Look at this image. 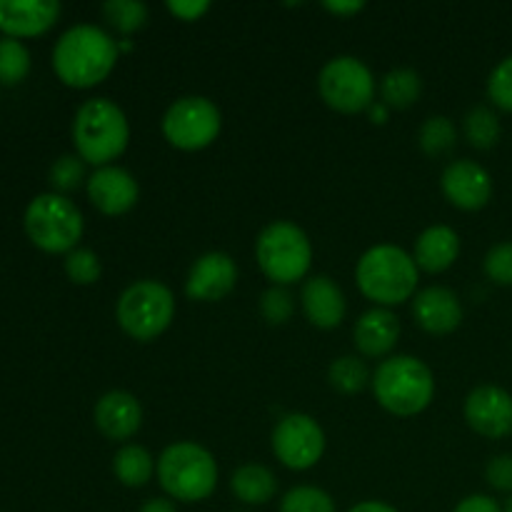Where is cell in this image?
I'll return each mask as SVG.
<instances>
[{
  "mask_svg": "<svg viewBox=\"0 0 512 512\" xmlns=\"http://www.w3.org/2000/svg\"><path fill=\"white\" fill-rule=\"evenodd\" d=\"M120 58L113 35L90 23L73 25L58 38L53 48V70L68 88L88 90L113 73Z\"/></svg>",
  "mask_w": 512,
  "mask_h": 512,
  "instance_id": "obj_1",
  "label": "cell"
},
{
  "mask_svg": "<svg viewBox=\"0 0 512 512\" xmlns=\"http://www.w3.org/2000/svg\"><path fill=\"white\" fill-rule=\"evenodd\" d=\"M418 275L413 255L388 243L368 248L355 265L358 290L375 308L390 310L413 300L418 293Z\"/></svg>",
  "mask_w": 512,
  "mask_h": 512,
  "instance_id": "obj_2",
  "label": "cell"
},
{
  "mask_svg": "<svg viewBox=\"0 0 512 512\" xmlns=\"http://www.w3.org/2000/svg\"><path fill=\"white\" fill-rule=\"evenodd\" d=\"M130 125L123 108L110 98H90L73 118L75 155L85 165L105 168L128 150Z\"/></svg>",
  "mask_w": 512,
  "mask_h": 512,
  "instance_id": "obj_3",
  "label": "cell"
},
{
  "mask_svg": "<svg viewBox=\"0 0 512 512\" xmlns=\"http://www.w3.org/2000/svg\"><path fill=\"white\" fill-rule=\"evenodd\" d=\"M373 395L383 410L413 418L428 410L435 398L433 370L415 355H390L373 373Z\"/></svg>",
  "mask_w": 512,
  "mask_h": 512,
  "instance_id": "obj_4",
  "label": "cell"
},
{
  "mask_svg": "<svg viewBox=\"0 0 512 512\" xmlns=\"http://www.w3.org/2000/svg\"><path fill=\"white\" fill-rule=\"evenodd\" d=\"M158 483L170 500L203 503L218 488V460L190 440L168 445L158 458Z\"/></svg>",
  "mask_w": 512,
  "mask_h": 512,
  "instance_id": "obj_5",
  "label": "cell"
},
{
  "mask_svg": "<svg viewBox=\"0 0 512 512\" xmlns=\"http://www.w3.org/2000/svg\"><path fill=\"white\" fill-rule=\"evenodd\" d=\"M255 260L270 283L288 288L308 275L313 265V243L308 233L290 220H273L255 240Z\"/></svg>",
  "mask_w": 512,
  "mask_h": 512,
  "instance_id": "obj_6",
  "label": "cell"
},
{
  "mask_svg": "<svg viewBox=\"0 0 512 512\" xmlns=\"http://www.w3.org/2000/svg\"><path fill=\"white\" fill-rule=\"evenodd\" d=\"M25 235L35 248L50 255H68L83 238L85 220L78 205L68 195H35L25 208Z\"/></svg>",
  "mask_w": 512,
  "mask_h": 512,
  "instance_id": "obj_7",
  "label": "cell"
},
{
  "mask_svg": "<svg viewBox=\"0 0 512 512\" xmlns=\"http://www.w3.org/2000/svg\"><path fill=\"white\" fill-rule=\"evenodd\" d=\"M175 318V295L160 280H138L120 293L115 320L128 338L153 343Z\"/></svg>",
  "mask_w": 512,
  "mask_h": 512,
  "instance_id": "obj_8",
  "label": "cell"
},
{
  "mask_svg": "<svg viewBox=\"0 0 512 512\" xmlns=\"http://www.w3.org/2000/svg\"><path fill=\"white\" fill-rule=\"evenodd\" d=\"M318 93L335 113H363L375 103V78L360 58L338 55L320 68Z\"/></svg>",
  "mask_w": 512,
  "mask_h": 512,
  "instance_id": "obj_9",
  "label": "cell"
},
{
  "mask_svg": "<svg viewBox=\"0 0 512 512\" xmlns=\"http://www.w3.org/2000/svg\"><path fill=\"white\" fill-rule=\"evenodd\" d=\"M160 128L173 148L198 153L218 140L223 115H220L218 105L205 95H185L165 110Z\"/></svg>",
  "mask_w": 512,
  "mask_h": 512,
  "instance_id": "obj_10",
  "label": "cell"
},
{
  "mask_svg": "<svg viewBox=\"0 0 512 512\" xmlns=\"http://www.w3.org/2000/svg\"><path fill=\"white\" fill-rule=\"evenodd\" d=\"M273 455L288 470L315 468L325 453V433L318 420L305 413H288L275 423L270 435Z\"/></svg>",
  "mask_w": 512,
  "mask_h": 512,
  "instance_id": "obj_11",
  "label": "cell"
},
{
  "mask_svg": "<svg viewBox=\"0 0 512 512\" xmlns=\"http://www.w3.org/2000/svg\"><path fill=\"white\" fill-rule=\"evenodd\" d=\"M463 413L470 428L483 438L500 440L512 433V395L498 385H478L470 390Z\"/></svg>",
  "mask_w": 512,
  "mask_h": 512,
  "instance_id": "obj_12",
  "label": "cell"
},
{
  "mask_svg": "<svg viewBox=\"0 0 512 512\" xmlns=\"http://www.w3.org/2000/svg\"><path fill=\"white\" fill-rule=\"evenodd\" d=\"M238 283V265L223 250L200 255L185 278V295L195 303H218L228 298Z\"/></svg>",
  "mask_w": 512,
  "mask_h": 512,
  "instance_id": "obj_13",
  "label": "cell"
},
{
  "mask_svg": "<svg viewBox=\"0 0 512 512\" xmlns=\"http://www.w3.org/2000/svg\"><path fill=\"white\" fill-rule=\"evenodd\" d=\"M85 190H88V200L93 203V208L110 218L130 213L140 198V185L135 175L120 165L95 168V173L88 175Z\"/></svg>",
  "mask_w": 512,
  "mask_h": 512,
  "instance_id": "obj_14",
  "label": "cell"
},
{
  "mask_svg": "<svg viewBox=\"0 0 512 512\" xmlns=\"http://www.w3.org/2000/svg\"><path fill=\"white\" fill-rule=\"evenodd\" d=\"M440 188L450 205L458 210H483L493 198V178L488 170L475 160H453L443 170Z\"/></svg>",
  "mask_w": 512,
  "mask_h": 512,
  "instance_id": "obj_15",
  "label": "cell"
},
{
  "mask_svg": "<svg viewBox=\"0 0 512 512\" xmlns=\"http://www.w3.org/2000/svg\"><path fill=\"white\" fill-rule=\"evenodd\" d=\"M95 428L113 443L130 440L143 425V408L140 400L128 390H110L100 395L93 408Z\"/></svg>",
  "mask_w": 512,
  "mask_h": 512,
  "instance_id": "obj_16",
  "label": "cell"
},
{
  "mask_svg": "<svg viewBox=\"0 0 512 512\" xmlns=\"http://www.w3.org/2000/svg\"><path fill=\"white\" fill-rule=\"evenodd\" d=\"M60 18L55 0H0V30L5 38H38Z\"/></svg>",
  "mask_w": 512,
  "mask_h": 512,
  "instance_id": "obj_17",
  "label": "cell"
},
{
  "mask_svg": "<svg viewBox=\"0 0 512 512\" xmlns=\"http://www.w3.org/2000/svg\"><path fill=\"white\" fill-rule=\"evenodd\" d=\"M413 318L425 333L450 335L463 323V305L458 295L443 285H430L415 293Z\"/></svg>",
  "mask_w": 512,
  "mask_h": 512,
  "instance_id": "obj_18",
  "label": "cell"
},
{
  "mask_svg": "<svg viewBox=\"0 0 512 512\" xmlns=\"http://www.w3.org/2000/svg\"><path fill=\"white\" fill-rule=\"evenodd\" d=\"M300 305H303L308 323L318 330L338 328L348 313L343 290L328 275H313L305 280L303 290H300Z\"/></svg>",
  "mask_w": 512,
  "mask_h": 512,
  "instance_id": "obj_19",
  "label": "cell"
},
{
  "mask_svg": "<svg viewBox=\"0 0 512 512\" xmlns=\"http://www.w3.org/2000/svg\"><path fill=\"white\" fill-rule=\"evenodd\" d=\"M400 320L388 308H370L355 320L353 343L363 358H385L398 345Z\"/></svg>",
  "mask_w": 512,
  "mask_h": 512,
  "instance_id": "obj_20",
  "label": "cell"
},
{
  "mask_svg": "<svg viewBox=\"0 0 512 512\" xmlns=\"http://www.w3.org/2000/svg\"><path fill=\"white\" fill-rule=\"evenodd\" d=\"M460 255V235L450 225H430L413 245V260L418 270L430 275L445 273Z\"/></svg>",
  "mask_w": 512,
  "mask_h": 512,
  "instance_id": "obj_21",
  "label": "cell"
},
{
  "mask_svg": "<svg viewBox=\"0 0 512 512\" xmlns=\"http://www.w3.org/2000/svg\"><path fill=\"white\" fill-rule=\"evenodd\" d=\"M230 490L243 505H265L278 493V478L265 465L248 463L230 475Z\"/></svg>",
  "mask_w": 512,
  "mask_h": 512,
  "instance_id": "obj_22",
  "label": "cell"
},
{
  "mask_svg": "<svg viewBox=\"0 0 512 512\" xmlns=\"http://www.w3.org/2000/svg\"><path fill=\"white\" fill-rule=\"evenodd\" d=\"M158 463L143 445L128 443L113 455V475L125 488H145L153 480Z\"/></svg>",
  "mask_w": 512,
  "mask_h": 512,
  "instance_id": "obj_23",
  "label": "cell"
},
{
  "mask_svg": "<svg viewBox=\"0 0 512 512\" xmlns=\"http://www.w3.org/2000/svg\"><path fill=\"white\" fill-rule=\"evenodd\" d=\"M420 93H423V80L413 68H395L380 80V100L388 108H410L420 98Z\"/></svg>",
  "mask_w": 512,
  "mask_h": 512,
  "instance_id": "obj_24",
  "label": "cell"
},
{
  "mask_svg": "<svg viewBox=\"0 0 512 512\" xmlns=\"http://www.w3.org/2000/svg\"><path fill=\"white\" fill-rule=\"evenodd\" d=\"M328 380L333 385V390L343 395H355L363 393L370 385L373 375H370L365 360H360L358 355H343V358L333 360L328 368Z\"/></svg>",
  "mask_w": 512,
  "mask_h": 512,
  "instance_id": "obj_25",
  "label": "cell"
},
{
  "mask_svg": "<svg viewBox=\"0 0 512 512\" xmlns=\"http://www.w3.org/2000/svg\"><path fill=\"white\" fill-rule=\"evenodd\" d=\"M465 138L473 148L478 150H490L498 145L500 135H503V125H500L498 113L485 105H475L468 115H465Z\"/></svg>",
  "mask_w": 512,
  "mask_h": 512,
  "instance_id": "obj_26",
  "label": "cell"
},
{
  "mask_svg": "<svg viewBox=\"0 0 512 512\" xmlns=\"http://www.w3.org/2000/svg\"><path fill=\"white\" fill-rule=\"evenodd\" d=\"M458 143V130L455 123L445 115H430L423 125H420L418 133V145L425 155L430 158H440V155L450 153Z\"/></svg>",
  "mask_w": 512,
  "mask_h": 512,
  "instance_id": "obj_27",
  "label": "cell"
},
{
  "mask_svg": "<svg viewBox=\"0 0 512 512\" xmlns=\"http://www.w3.org/2000/svg\"><path fill=\"white\" fill-rule=\"evenodd\" d=\"M103 15L110 28H115L123 35H133L145 28V23L150 18V10L140 0H108L103 5Z\"/></svg>",
  "mask_w": 512,
  "mask_h": 512,
  "instance_id": "obj_28",
  "label": "cell"
},
{
  "mask_svg": "<svg viewBox=\"0 0 512 512\" xmlns=\"http://www.w3.org/2000/svg\"><path fill=\"white\" fill-rule=\"evenodd\" d=\"M30 73V50L23 40H0V85H20Z\"/></svg>",
  "mask_w": 512,
  "mask_h": 512,
  "instance_id": "obj_29",
  "label": "cell"
},
{
  "mask_svg": "<svg viewBox=\"0 0 512 512\" xmlns=\"http://www.w3.org/2000/svg\"><path fill=\"white\" fill-rule=\"evenodd\" d=\"M280 512H338L335 500L315 485H298L290 488L280 500Z\"/></svg>",
  "mask_w": 512,
  "mask_h": 512,
  "instance_id": "obj_30",
  "label": "cell"
},
{
  "mask_svg": "<svg viewBox=\"0 0 512 512\" xmlns=\"http://www.w3.org/2000/svg\"><path fill=\"white\" fill-rule=\"evenodd\" d=\"M50 185H53V193L65 195L73 193L83 185L85 180V163L78 155H60L53 165H50ZM88 183V180H85Z\"/></svg>",
  "mask_w": 512,
  "mask_h": 512,
  "instance_id": "obj_31",
  "label": "cell"
},
{
  "mask_svg": "<svg viewBox=\"0 0 512 512\" xmlns=\"http://www.w3.org/2000/svg\"><path fill=\"white\" fill-rule=\"evenodd\" d=\"M65 275L75 285H93L103 275V265L90 248H75L65 255Z\"/></svg>",
  "mask_w": 512,
  "mask_h": 512,
  "instance_id": "obj_32",
  "label": "cell"
},
{
  "mask_svg": "<svg viewBox=\"0 0 512 512\" xmlns=\"http://www.w3.org/2000/svg\"><path fill=\"white\" fill-rule=\"evenodd\" d=\"M295 313V298L288 288L273 285L260 298V315L268 325H285Z\"/></svg>",
  "mask_w": 512,
  "mask_h": 512,
  "instance_id": "obj_33",
  "label": "cell"
},
{
  "mask_svg": "<svg viewBox=\"0 0 512 512\" xmlns=\"http://www.w3.org/2000/svg\"><path fill=\"white\" fill-rule=\"evenodd\" d=\"M488 98L495 108L512 113V55L500 60L488 78Z\"/></svg>",
  "mask_w": 512,
  "mask_h": 512,
  "instance_id": "obj_34",
  "label": "cell"
},
{
  "mask_svg": "<svg viewBox=\"0 0 512 512\" xmlns=\"http://www.w3.org/2000/svg\"><path fill=\"white\" fill-rule=\"evenodd\" d=\"M485 275L493 280L495 285H503V288H510L512 285V240H505V243L493 245L488 250L483 260Z\"/></svg>",
  "mask_w": 512,
  "mask_h": 512,
  "instance_id": "obj_35",
  "label": "cell"
},
{
  "mask_svg": "<svg viewBox=\"0 0 512 512\" xmlns=\"http://www.w3.org/2000/svg\"><path fill=\"white\" fill-rule=\"evenodd\" d=\"M485 480L500 493H512V455H495L485 468Z\"/></svg>",
  "mask_w": 512,
  "mask_h": 512,
  "instance_id": "obj_36",
  "label": "cell"
},
{
  "mask_svg": "<svg viewBox=\"0 0 512 512\" xmlns=\"http://www.w3.org/2000/svg\"><path fill=\"white\" fill-rule=\"evenodd\" d=\"M165 8H168L173 18L183 20V23H195V20H200L208 13L210 3L208 0H170Z\"/></svg>",
  "mask_w": 512,
  "mask_h": 512,
  "instance_id": "obj_37",
  "label": "cell"
},
{
  "mask_svg": "<svg viewBox=\"0 0 512 512\" xmlns=\"http://www.w3.org/2000/svg\"><path fill=\"white\" fill-rule=\"evenodd\" d=\"M453 512H503V508H500V503L495 498L478 493L460 500V503L453 508Z\"/></svg>",
  "mask_w": 512,
  "mask_h": 512,
  "instance_id": "obj_38",
  "label": "cell"
},
{
  "mask_svg": "<svg viewBox=\"0 0 512 512\" xmlns=\"http://www.w3.org/2000/svg\"><path fill=\"white\" fill-rule=\"evenodd\" d=\"M323 8L328 10V13H333V15H338V18H348V15H355V13H360V10L365 8V3H360V0H353V3H333V0H330V3H323Z\"/></svg>",
  "mask_w": 512,
  "mask_h": 512,
  "instance_id": "obj_39",
  "label": "cell"
},
{
  "mask_svg": "<svg viewBox=\"0 0 512 512\" xmlns=\"http://www.w3.org/2000/svg\"><path fill=\"white\" fill-rule=\"evenodd\" d=\"M138 512H178L170 498H150L140 505Z\"/></svg>",
  "mask_w": 512,
  "mask_h": 512,
  "instance_id": "obj_40",
  "label": "cell"
},
{
  "mask_svg": "<svg viewBox=\"0 0 512 512\" xmlns=\"http://www.w3.org/2000/svg\"><path fill=\"white\" fill-rule=\"evenodd\" d=\"M348 512H400V510L393 508V505L383 503V500H363V503L353 505Z\"/></svg>",
  "mask_w": 512,
  "mask_h": 512,
  "instance_id": "obj_41",
  "label": "cell"
},
{
  "mask_svg": "<svg viewBox=\"0 0 512 512\" xmlns=\"http://www.w3.org/2000/svg\"><path fill=\"white\" fill-rule=\"evenodd\" d=\"M368 113H370V120H373V123L383 125V123H388L390 108H388V105L383 103V100H378V103H373V105H370V108H368Z\"/></svg>",
  "mask_w": 512,
  "mask_h": 512,
  "instance_id": "obj_42",
  "label": "cell"
},
{
  "mask_svg": "<svg viewBox=\"0 0 512 512\" xmlns=\"http://www.w3.org/2000/svg\"><path fill=\"white\" fill-rule=\"evenodd\" d=\"M503 512H512V498L508 500V503H505V508H503Z\"/></svg>",
  "mask_w": 512,
  "mask_h": 512,
  "instance_id": "obj_43",
  "label": "cell"
},
{
  "mask_svg": "<svg viewBox=\"0 0 512 512\" xmlns=\"http://www.w3.org/2000/svg\"><path fill=\"white\" fill-rule=\"evenodd\" d=\"M243 512H248V510H243Z\"/></svg>",
  "mask_w": 512,
  "mask_h": 512,
  "instance_id": "obj_44",
  "label": "cell"
}]
</instances>
